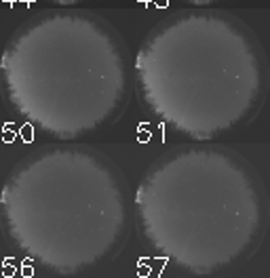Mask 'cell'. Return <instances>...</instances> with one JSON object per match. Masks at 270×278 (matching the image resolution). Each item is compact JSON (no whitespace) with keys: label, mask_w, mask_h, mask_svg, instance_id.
Returning a JSON list of instances; mask_svg holds the SVG:
<instances>
[{"label":"cell","mask_w":270,"mask_h":278,"mask_svg":"<svg viewBox=\"0 0 270 278\" xmlns=\"http://www.w3.org/2000/svg\"><path fill=\"white\" fill-rule=\"evenodd\" d=\"M135 213L148 247L194 276L245 261L266 221L253 169L213 146H186L158 158L135 190Z\"/></svg>","instance_id":"1"},{"label":"cell","mask_w":270,"mask_h":278,"mask_svg":"<svg viewBox=\"0 0 270 278\" xmlns=\"http://www.w3.org/2000/svg\"><path fill=\"white\" fill-rule=\"evenodd\" d=\"M135 82L158 122L192 139H213L256 116L266 68L256 36L239 19L186 11L144 38Z\"/></svg>","instance_id":"2"},{"label":"cell","mask_w":270,"mask_h":278,"mask_svg":"<svg viewBox=\"0 0 270 278\" xmlns=\"http://www.w3.org/2000/svg\"><path fill=\"white\" fill-rule=\"evenodd\" d=\"M0 213L13 247L63 276L112 259L129 230L121 173L106 156L78 146L23 158L0 190Z\"/></svg>","instance_id":"3"},{"label":"cell","mask_w":270,"mask_h":278,"mask_svg":"<svg viewBox=\"0 0 270 278\" xmlns=\"http://www.w3.org/2000/svg\"><path fill=\"white\" fill-rule=\"evenodd\" d=\"M0 78L13 112L57 139L110 124L131 84L121 36L81 11H51L23 23L0 55Z\"/></svg>","instance_id":"4"},{"label":"cell","mask_w":270,"mask_h":278,"mask_svg":"<svg viewBox=\"0 0 270 278\" xmlns=\"http://www.w3.org/2000/svg\"><path fill=\"white\" fill-rule=\"evenodd\" d=\"M184 2H190V4H211V2H218V0H184Z\"/></svg>","instance_id":"5"},{"label":"cell","mask_w":270,"mask_h":278,"mask_svg":"<svg viewBox=\"0 0 270 278\" xmlns=\"http://www.w3.org/2000/svg\"><path fill=\"white\" fill-rule=\"evenodd\" d=\"M51 2H57V4H76V2H83V0H51Z\"/></svg>","instance_id":"6"}]
</instances>
